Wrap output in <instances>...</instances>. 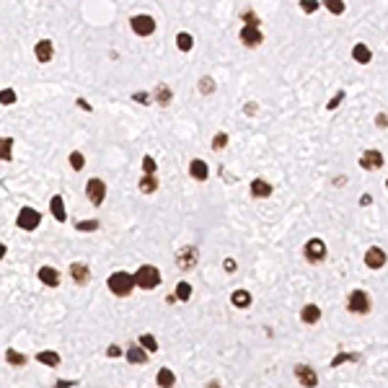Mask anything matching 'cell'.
<instances>
[{"mask_svg":"<svg viewBox=\"0 0 388 388\" xmlns=\"http://www.w3.org/2000/svg\"><path fill=\"white\" fill-rule=\"evenodd\" d=\"M132 277H135V285L142 287V290H153V287L160 285V272L153 264H142Z\"/></svg>","mask_w":388,"mask_h":388,"instance_id":"6da1fadb","label":"cell"},{"mask_svg":"<svg viewBox=\"0 0 388 388\" xmlns=\"http://www.w3.org/2000/svg\"><path fill=\"white\" fill-rule=\"evenodd\" d=\"M132 287H135V277L127 274V272H114V274L109 277V290H112L114 295H119V297L130 295Z\"/></svg>","mask_w":388,"mask_h":388,"instance_id":"7a4b0ae2","label":"cell"},{"mask_svg":"<svg viewBox=\"0 0 388 388\" xmlns=\"http://www.w3.org/2000/svg\"><path fill=\"white\" fill-rule=\"evenodd\" d=\"M42 223V215L34 210V207H23L19 212V218H16V225H19L21 230H37Z\"/></svg>","mask_w":388,"mask_h":388,"instance_id":"3957f363","label":"cell"},{"mask_svg":"<svg viewBox=\"0 0 388 388\" xmlns=\"http://www.w3.org/2000/svg\"><path fill=\"white\" fill-rule=\"evenodd\" d=\"M305 259L311 261V264H319V261L326 259V243L321 238H311L305 243Z\"/></svg>","mask_w":388,"mask_h":388,"instance_id":"277c9868","label":"cell"},{"mask_svg":"<svg viewBox=\"0 0 388 388\" xmlns=\"http://www.w3.org/2000/svg\"><path fill=\"white\" fill-rule=\"evenodd\" d=\"M347 308H349L352 313H367V311H370V297H367V293H365V290L349 293V297H347Z\"/></svg>","mask_w":388,"mask_h":388,"instance_id":"5b68a950","label":"cell"},{"mask_svg":"<svg viewBox=\"0 0 388 388\" xmlns=\"http://www.w3.org/2000/svg\"><path fill=\"white\" fill-rule=\"evenodd\" d=\"M176 264H179V269H182V272H189V269H194V264H197V249H194V246L179 249Z\"/></svg>","mask_w":388,"mask_h":388,"instance_id":"8992f818","label":"cell"},{"mask_svg":"<svg viewBox=\"0 0 388 388\" xmlns=\"http://www.w3.org/2000/svg\"><path fill=\"white\" fill-rule=\"evenodd\" d=\"M86 194H88V200H91L93 205H104V197H106V184L101 182V179H91V182L86 184Z\"/></svg>","mask_w":388,"mask_h":388,"instance_id":"52a82bcc","label":"cell"},{"mask_svg":"<svg viewBox=\"0 0 388 388\" xmlns=\"http://www.w3.org/2000/svg\"><path fill=\"white\" fill-rule=\"evenodd\" d=\"M132 31L137 34V37H150V34L156 31V21H153L150 16H135L132 19Z\"/></svg>","mask_w":388,"mask_h":388,"instance_id":"ba28073f","label":"cell"},{"mask_svg":"<svg viewBox=\"0 0 388 388\" xmlns=\"http://www.w3.org/2000/svg\"><path fill=\"white\" fill-rule=\"evenodd\" d=\"M295 375H297V383L305 386V388H316V386H319V375H316V370L308 367V365H297L295 367Z\"/></svg>","mask_w":388,"mask_h":388,"instance_id":"9c48e42d","label":"cell"},{"mask_svg":"<svg viewBox=\"0 0 388 388\" xmlns=\"http://www.w3.org/2000/svg\"><path fill=\"white\" fill-rule=\"evenodd\" d=\"M383 166V156L378 150H365L363 156H360V168L365 171H378Z\"/></svg>","mask_w":388,"mask_h":388,"instance_id":"30bf717a","label":"cell"},{"mask_svg":"<svg viewBox=\"0 0 388 388\" xmlns=\"http://www.w3.org/2000/svg\"><path fill=\"white\" fill-rule=\"evenodd\" d=\"M241 42L246 44V47H259V44L264 42V37H261L259 26H243L241 29Z\"/></svg>","mask_w":388,"mask_h":388,"instance_id":"8fae6325","label":"cell"},{"mask_svg":"<svg viewBox=\"0 0 388 388\" xmlns=\"http://www.w3.org/2000/svg\"><path fill=\"white\" fill-rule=\"evenodd\" d=\"M365 264L370 267V269H381L383 264H386V251H381V249H370L367 254H365Z\"/></svg>","mask_w":388,"mask_h":388,"instance_id":"7c38bea8","label":"cell"},{"mask_svg":"<svg viewBox=\"0 0 388 388\" xmlns=\"http://www.w3.org/2000/svg\"><path fill=\"white\" fill-rule=\"evenodd\" d=\"M39 279H42L47 287H57V285H60V272H57L55 267H42V269H39Z\"/></svg>","mask_w":388,"mask_h":388,"instance_id":"4fadbf2b","label":"cell"},{"mask_svg":"<svg viewBox=\"0 0 388 388\" xmlns=\"http://www.w3.org/2000/svg\"><path fill=\"white\" fill-rule=\"evenodd\" d=\"M189 174H192L197 182H205L207 176H210V168H207V163L205 160H200V158H194L192 163H189Z\"/></svg>","mask_w":388,"mask_h":388,"instance_id":"5bb4252c","label":"cell"},{"mask_svg":"<svg viewBox=\"0 0 388 388\" xmlns=\"http://www.w3.org/2000/svg\"><path fill=\"white\" fill-rule=\"evenodd\" d=\"M34 55H37L39 62H49V60H52V42H49V39L37 42V47H34Z\"/></svg>","mask_w":388,"mask_h":388,"instance_id":"9a60e30c","label":"cell"},{"mask_svg":"<svg viewBox=\"0 0 388 388\" xmlns=\"http://www.w3.org/2000/svg\"><path fill=\"white\" fill-rule=\"evenodd\" d=\"M49 210H52V215H55V220L65 223L68 212H65V202H62V197H60V194H55V197H52V202H49Z\"/></svg>","mask_w":388,"mask_h":388,"instance_id":"2e32d148","label":"cell"},{"mask_svg":"<svg viewBox=\"0 0 388 388\" xmlns=\"http://www.w3.org/2000/svg\"><path fill=\"white\" fill-rule=\"evenodd\" d=\"M352 57H355L360 65H367V62L373 60V52L367 49V44H355V49H352Z\"/></svg>","mask_w":388,"mask_h":388,"instance_id":"e0dca14e","label":"cell"},{"mask_svg":"<svg viewBox=\"0 0 388 388\" xmlns=\"http://www.w3.org/2000/svg\"><path fill=\"white\" fill-rule=\"evenodd\" d=\"M251 194L254 197H269L272 194V184H267L264 179H254V182H251Z\"/></svg>","mask_w":388,"mask_h":388,"instance_id":"ac0fdd59","label":"cell"},{"mask_svg":"<svg viewBox=\"0 0 388 388\" xmlns=\"http://www.w3.org/2000/svg\"><path fill=\"white\" fill-rule=\"evenodd\" d=\"M127 360H130L132 365H142V363L148 360V352L142 349L140 344H135V347H130V349H127Z\"/></svg>","mask_w":388,"mask_h":388,"instance_id":"d6986e66","label":"cell"},{"mask_svg":"<svg viewBox=\"0 0 388 388\" xmlns=\"http://www.w3.org/2000/svg\"><path fill=\"white\" fill-rule=\"evenodd\" d=\"M37 360L42 365H49V367H57L60 365V355L57 352H52V349H44V352H39L37 355Z\"/></svg>","mask_w":388,"mask_h":388,"instance_id":"ffe728a7","label":"cell"},{"mask_svg":"<svg viewBox=\"0 0 388 388\" xmlns=\"http://www.w3.org/2000/svg\"><path fill=\"white\" fill-rule=\"evenodd\" d=\"M174 383H176V375L171 373L168 367H160L158 370V386L160 388H174Z\"/></svg>","mask_w":388,"mask_h":388,"instance_id":"44dd1931","label":"cell"},{"mask_svg":"<svg viewBox=\"0 0 388 388\" xmlns=\"http://www.w3.org/2000/svg\"><path fill=\"white\" fill-rule=\"evenodd\" d=\"M300 319L305 321V323H316L321 319V311H319V305H305V308L300 311Z\"/></svg>","mask_w":388,"mask_h":388,"instance_id":"7402d4cb","label":"cell"},{"mask_svg":"<svg viewBox=\"0 0 388 388\" xmlns=\"http://www.w3.org/2000/svg\"><path fill=\"white\" fill-rule=\"evenodd\" d=\"M70 272H73V279L80 285V282H88V267L80 264V261H75L73 267H70Z\"/></svg>","mask_w":388,"mask_h":388,"instance_id":"603a6c76","label":"cell"},{"mask_svg":"<svg viewBox=\"0 0 388 388\" xmlns=\"http://www.w3.org/2000/svg\"><path fill=\"white\" fill-rule=\"evenodd\" d=\"M230 300H233L236 308H246V305H251V295L246 290H236V293L230 295Z\"/></svg>","mask_w":388,"mask_h":388,"instance_id":"cb8c5ba5","label":"cell"},{"mask_svg":"<svg viewBox=\"0 0 388 388\" xmlns=\"http://www.w3.org/2000/svg\"><path fill=\"white\" fill-rule=\"evenodd\" d=\"M176 47L182 49V52H189V49H192V47H194V39H192V34H186V31H182V34H179V37H176Z\"/></svg>","mask_w":388,"mask_h":388,"instance_id":"d4e9b609","label":"cell"},{"mask_svg":"<svg viewBox=\"0 0 388 388\" xmlns=\"http://www.w3.org/2000/svg\"><path fill=\"white\" fill-rule=\"evenodd\" d=\"M156 189H158L156 176H142V182H140V192H142V194H153Z\"/></svg>","mask_w":388,"mask_h":388,"instance_id":"484cf974","label":"cell"},{"mask_svg":"<svg viewBox=\"0 0 388 388\" xmlns=\"http://www.w3.org/2000/svg\"><path fill=\"white\" fill-rule=\"evenodd\" d=\"M11 148H13V140L11 137H0V158H3V160H11L13 158Z\"/></svg>","mask_w":388,"mask_h":388,"instance_id":"4316f807","label":"cell"},{"mask_svg":"<svg viewBox=\"0 0 388 388\" xmlns=\"http://www.w3.org/2000/svg\"><path fill=\"white\" fill-rule=\"evenodd\" d=\"M140 347L145 349V352H156L158 349V342H156L153 334H142V337H140Z\"/></svg>","mask_w":388,"mask_h":388,"instance_id":"83f0119b","label":"cell"},{"mask_svg":"<svg viewBox=\"0 0 388 388\" xmlns=\"http://www.w3.org/2000/svg\"><path fill=\"white\" fill-rule=\"evenodd\" d=\"M192 297V285L189 282H179L176 285V300H189Z\"/></svg>","mask_w":388,"mask_h":388,"instance_id":"f1b7e54d","label":"cell"},{"mask_svg":"<svg viewBox=\"0 0 388 388\" xmlns=\"http://www.w3.org/2000/svg\"><path fill=\"white\" fill-rule=\"evenodd\" d=\"M156 98H158L160 106H166V104L171 101V88H168V86H158V88H156Z\"/></svg>","mask_w":388,"mask_h":388,"instance_id":"f546056e","label":"cell"},{"mask_svg":"<svg viewBox=\"0 0 388 388\" xmlns=\"http://www.w3.org/2000/svg\"><path fill=\"white\" fill-rule=\"evenodd\" d=\"M349 360H352V363L357 360L355 352H342V355H337V357L331 360V367H337V365H342V363H349Z\"/></svg>","mask_w":388,"mask_h":388,"instance_id":"4dcf8cb0","label":"cell"},{"mask_svg":"<svg viewBox=\"0 0 388 388\" xmlns=\"http://www.w3.org/2000/svg\"><path fill=\"white\" fill-rule=\"evenodd\" d=\"M5 360H8L11 365H23V363H26V357L21 355V352H16V349H8V352H5Z\"/></svg>","mask_w":388,"mask_h":388,"instance_id":"1f68e13d","label":"cell"},{"mask_svg":"<svg viewBox=\"0 0 388 388\" xmlns=\"http://www.w3.org/2000/svg\"><path fill=\"white\" fill-rule=\"evenodd\" d=\"M0 104H5V106L16 104V91H11V88H3V91H0Z\"/></svg>","mask_w":388,"mask_h":388,"instance_id":"d6a6232c","label":"cell"},{"mask_svg":"<svg viewBox=\"0 0 388 388\" xmlns=\"http://www.w3.org/2000/svg\"><path fill=\"white\" fill-rule=\"evenodd\" d=\"M98 228V220H80L78 225H75V230H83V233H91V230H96Z\"/></svg>","mask_w":388,"mask_h":388,"instance_id":"836d02e7","label":"cell"},{"mask_svg":"<svg viewBox=\"0 0 388 388\" xmlns=\"http://www.w3.org/2000/svg\"><path fill=\"white\" fill-rule=\"evenodd\" d=\"M70 166H73L75 171H80L86 166V158H83V153H70Z\"/></svg>","mask_w":388,"mask_h":388,"instance_id":"e575fe53","label":"cell"},{"mask_svg":"<svg viewBox=\"0 0 388 388\" xmlns=\"http://www.w3.org/2000/svg\"><path fill=\"white\" fill-rule=\"evenodd\" d=\"M225 145H228V135L218 132V135H215V140H212V148H215V150H223Z\"/></svg>","mask_w":388,"mask_h":388,"instance_id":"d590c367","label":"cell"},{"mask_svg":"<svg viewBox=\"0 0 388 388\" xmlns=\"http://www.w3.org/2000/svg\"><path fill=\"white\" fill-rule=\"evenodd\" d=\"M142 171H145V176H153V174H156V160H153L150 156L142 158Z\"/></svg>","mask_w":388,"mask_h":388,"instance_id":"8d00e7d4","label":"cell"},{"mask_svg":"<svg viewBox=\"0 0 388 388\" xmlns=\"http://www.w3.org/2000/svg\"><path fill=\"white\" fill-rule=\"evenodd\" d=\"M200 91H202V93H212V91H215L212 78H200Z\"/></svg>","mask_w":388,"mask_h":388,"instance_id":"74e56055","label":"cell"},{"mask_svg":"<svg viewBox=\"0 0 388 388\" xmlns=\"http://www.w3.org/2000/svg\"><path fill=\"white\" fill-rule=\"evenodd\" d=\"M326 8H329L331 13H344V3H342V0H329Z\"/></svg>","mask_w":388,"mask_h":388,"instance_id":"f35d334b","label":"cell"},{"mask_svg":"<svg viewBox=\"0 0 388 388\" xmlns=\"http://www.w3.org/2000/svg\"><path fill=\"white\" fill-rule=\"evenodd\" d=\"M300 8H303V11H308V13H313L316 8H319V3H316V0H303Z\"/></svg>","mask_w":388,"mask_h":388,"instance_id":"ab89813d","label":"cell"},{"mask_svg":"<svg viewBox=\"0 0 388 388\" xmlns=\"http://www.w3.org/2000/svg\"><path fill=\"white\" fill-rule=\"evenodd\" d=\"M342 98H344V91H339L337 96H334V98H331V101H329V109H337V106L342 104Z\"/></svg>","mask_w":388,"mask_h":388,"instance_id":"60d3db41","label":"cell"},{"mask_svg":"<svg viewBox=\"0 0 388 388\" xmlns=\"http://www.w3.org/2000/svg\"><path fill=\"white\" fill-rule=\"evenodd\" d=\"M135 101H140V104H150V96H148V93H142V91H137V93H135Z\"/></svg>","mask_w":388,"mask_h":388,"instance_id":"b9f144b4","label":"cell"},{"mask_svg":"<svg viewBox=\"0 0 388 388\" xmlns=\"http://www.w3.org/2000/svg\"><path fill=\"white\" fill-rule=\"evenodd\" d=\"M223 267H225V272H236V261H233V259H225Z\"/></svg>","mask_w":388,"mask_h":388,"instance_id":"7bdbcfd3","label":"cell"},{"mask_svg":"<svg viewBox=\"0 0 388 388\" xmlns=\"http://www.w3.org/2000/svg\"><path fill=\"white\" fill-rule=\"evenodd\" d=\"M106 355H109V357H119V355H122V349L116 347V344H112L109 349H106Z\"/></svg>","mask_w":388,"mask_h":388,"instance_id":"ee69618b","label":"cell"},{"mask_svg":"<svg viewBox=\"0 0 388 388\" xmlns=\"http://www.w3.org/2000/svg\"><path fill=\"white\" fill-rule=\"evenodd\" d=\"M378 124H381V127H388V116L386 114H378V119H375Z\"/></svg>","mask_w":388,"mask_h":388,"instance_id":"f6af8a7d","label":"cell"},{"mask_svg":"<svg viewBox=\"0 0 388 388\" xmlns=\"http://www.w3.org/2000/svg\"><path fill=\"white\" fill-rule=\"evenodd\" d=\"M78 106H80V109H86V112H91V106H88V101H83V98H78Z\"/></svg>","mask_w":388,"mask_h":388,"instance_id":"bcb514c9","label":"cell"},{"mask_svg":"<svg viewBox=\"0 0 388 388\" xmlns=\"http://www.w3.org/2000/svg\"><path fill=\"white\" fill-rule=\"evenodd\" d=\"M70 386H73V383H68V381H60L55 388H70Z\"/></svg>","mask_w":388,"mask_h":388,"instance_id":"7dc6e473","label":"cell"},{"mask_svg":"<svg viewBox=\"0 0 388 388\" xmlns=\"http://www.w3.org/2000/svg\"><path fill=\"white\" fill-rule=\"evenodd\" d=\"M207 388H223V386H220L218 381H212V383H207Z\"/></svg>","mask_w":388,"mask_h":388,"instance_id":"c3c4849f","label":"cell"},{"mask_svg":"<svg viewBox=\"0 0 388 388\" xmlns=\"http://www.w3.org/2000/svg\"><path fill=\"white\" fill-rule=\"evenodd\" d=\"M3 254H5V246H0V259H3Z\"/></svg>","mask_w":388,"mask_h":388,"instance_id":"681fc988","label":"cell"},{"mask_svg":"<svg viewBox=\"0 0 388 388\" xmlns=\"http://www.w3.org/2000/svg\"><path fill=\"white\" fill-rule=\"evenodd\" d=\"M386 186H388V182H386Z\"/></svg>","mask_w":388,"mask_h":388,"instance_id":"f907efd6","label":"cell"}]
</instances>
